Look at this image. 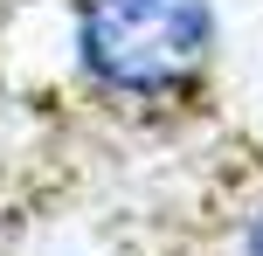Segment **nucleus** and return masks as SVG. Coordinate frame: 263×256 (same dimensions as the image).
<instances>
[{
	"label": "nucleus",
	"instance_id": "1",
	"mask_svg": "<svg viewBox=\"0 0 263 256\" xmlns=\"http://www.w3.org/2000/svg\"><path fill=\"white\" fill-rule=\"evenodd\" d=\"M77 55L118 97H173L208 63V0H90Z\"/></svg>",
	"mask_w": 263,
	"mask_h": 256
},
{
	"label": "nucleus",
	"instance_id": "2",
	"mask_svg": "<svg viewBox=\"0 0 263 256\" xmlns=\"http://www.w3.org/2000/svg\"><path fill=\"white\" fill-rule=\"evenodd\" d=\"M242 256H263V215L250 222V235H242Z\"/></svg>",
	"mask_w": 263,
	"mask_h": 256
}]
</instances>
